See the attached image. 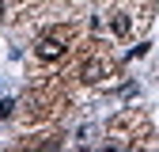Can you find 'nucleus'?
<instances>
[{
  "label": "nucleus",
  "instance_id": "obj_3",
  "mask_svg": "<svg viewBox=\"0 0 159 152\" xmlns=\"http://www.w3.org/2000/svg\"><path fill=\"white\" fill-rule=\"evenodd\" d=\"M110 31H114L117 38H121V34H129V15H114V19H110Z\"/></svg>",
  "mask_w": 159,
  "mask_h": 152
},
{
  "label": "nucleus",
  "instance_id": "obj_1",
  "mask_svg": "<svg viewBox=\"0 0 159 152\" xmlns=\"http://www.w3.org/2000/svg\"><path fill=\"white\" fill-rule=\"evenodd\" d=\"M68 53V31H49L46 38H38V57L42 61H57V57H65Z\"/></svg>",
  "mask_w": 159,
  "mask_h": 152
},
{
  "label": "nucleus",
  "instance_id": "obj_2",
  "mask_svg": "<svg viewBox=\"0 0 159 152\" xmlns=\"http://www.w3.org/2000/svg\"><path fill=\"white\" fill-rule=\"evenodd\" d=\"M80 76H84L87 84H98L106 76V61H84V69H80Z\"/></svg>",
  "mask_w": 159,
  "mask_h": 152
},
{
  "label": "nucleus",
  "instance_id": "obj_4",
  "mask_svg": "<svg viewBox=\"0 0 159 152\" xmlns=\"http://www.w3.org/2000/svg\"><path fill=\"white\" fill-rule=\"evenodd\" d=\"M11 110H15V99H0V118H11Z\"/></svg>",
  "mask_w": 159,
  "mask_h": 152
}]
</instances>
